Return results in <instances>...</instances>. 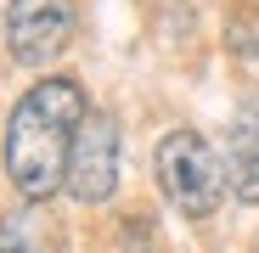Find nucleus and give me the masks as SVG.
Listing matches in <instances>:
<instances>
[{
  "mask_svg": "<svg viewBox=\"0 0 259 253\" xmlns=\"http://www.w3.org/2000/svg\"><path fill=\"white\" fill-rule=\"evenodd\" d=\"M113 186H118V124H113V113L96 107V113H84L73 158H68V197L96 208L113 197Z\"/></svg>",
  "mask_w": 259,
  "mask_h": 253,
  "instance_id": "20e7f679",
  "label": "nucleus"
},
{
  "mask_svg": "<svg viewBox=\"0 0 259 253\" xmlns=\"http://www.w3.org/2000/svg\"><path fill=\"white\" fill-rule=\"evenodd\" d=\"M79 34V0H12L6 6V51L17 68H46Z\"/></svg>",
  "mask_w": 259,
  "mask_h": 253,
  "instance_id": "7ed1b4c3",
  "label": "nucleus"
},
{
  "mask_svg": "<svg viewBox=\"0 0 259 253\" xmlns=\"http://www.w3.org/2000/svg\"><path fill=\"white\" fill-rule=\"evenodd\" d=\"M0 253H62V231L46 203H23L0 220Z\"/></svg>",
  "mask_w": 259,
  "mask_h": 253,
  "instance_id": "423d86ee",
  "label": "nucleus"
},
{
  "mask_svg": "<svg viewBox=\"0 0 259 253\" xmlns=\"http://www.w3.org/2000/svg\"><path fill=\"white\" fill-rule=\"evenodd\" d=\"M226 169L237 203L259 208V102H242L226 124Z\"/></svg>",
  "mask_w": 259,
  "mask_h": 253,
  "instance_id": "39448f33",
  "label": "nucleus"
},
{
  "mask_svg": "<svg viewBox=\"0 0 259 253\" xmlns=\"http://www.w3.org/2000/svg\"><path fill=\"white\" fill-rule=\"evenodd\" d=\"M152 169H158L163 197L175 203L186 220H208L214 208L226 203V180H231V169H226V158L214 152L197 130H169V135L158 141Z\"/></svg>",
  "mask_w": 259,
  "mask_h": 253,
  "instance_id": "f03ea898",
  "label": "nucleus"
},
{
  "mask_svg": "<svg viewBox=\"0 0 259 253\" xmlns=\"http://www.w3.org/2000/svg\"><path fill=\"white\" fill-rule=\"evenodd\" d=\"M84 124V90L73 79H39L6 118V175L23 203H46L68 186V158Z\"/></svg>",
  "mask_w": 259,
  "mask_h": 253,
  "instance_id": "f257e3e1",
  "label": "nucleus"
}]
</instances>
